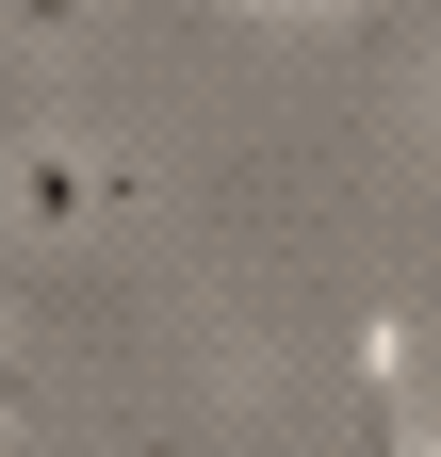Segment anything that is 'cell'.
<instances>
[{"label":"cell","mask_w":441,"mask_h":457,"mask_svg":"<svg viewBox=\"0 0 441 457\" xmlns=\"http://www.w3.org/2000/svg\"><path fill=\"white\" fill-rule=\"evenodd\" d=\"M0 457H66V441H0Z\"/></svg>","instance_id":"7a4b0ae2"},{"label":"cell","mask_w":441,"mask_h":457,"mask_svg":"<svg viewBox=\"0 0 441 457\" xmlns=\"http://www.w3.org/2000/svg\"><path fill=\"white\" fill-rule=\"evenodd\" d=\"M115 196H131V180L82 163V147H33V163H17V212H33V228H82V212H115Z\"/></svg>","instance_id":"6da1fadb"}]
</instances>
